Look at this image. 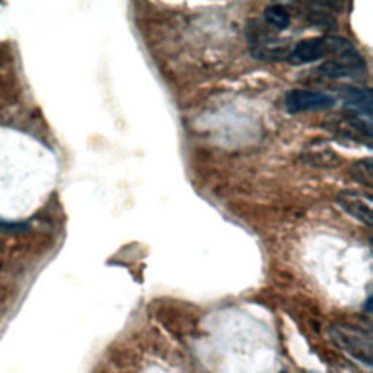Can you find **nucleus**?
Returning <instances> with one entry per match:
<instances>
[{
  "instance_id": "f257e3e1",
  "label": "nucleus",
  "mask_w": 373,
  "mask_h": 373,
  "mask_svg": "<svg viewBox=\"0 0 373 373\" xmlns=\"http://www.w3.org/2000/svg\"><path fill=\"white\" fill-rule=\"evenodd\" d=\"M325 41L334 58L321 64V75L331 79H360L367 75L366 61L353 43L342 37H327Z\"/></svg>"
},
{
  "instance_id": "f03ea898",
  "label": "nucleus",
  "mask_w": 373,
  "mask_h": 373,
  "mask_svg": "<svg viewBox=\"0 0 373 373\" xmlns=\"http://www.w3.org/2000/svg\"><path fill=\"white\" fill-rule=\"evenodd\" d=\"M331 340L340 347L343 352L364 363L366 366L372 364V335L363 329H359L352 325H332L329 328Z\"/></svg>"
},
{
  "instance_id": "7ed1b4c3",
  "label": "nucleus",
  "mask_w": 373,
  "mask_h": 373,
  "mask_svg": "<svg viewBox=\"0 0 373 373\" xmlns=\"http://www.w3.org/2000/svg\"><path fill=\"white\" fill-rule=\"evenodd\" d=\"M335 104L334 96L307 89H293L287 92L285 98V106L289 113H302V111H322L328 110Z\"/></svg>"
},
{
  "instance_id": "20e7f679",
  "label": "nucleus",
  "mask_w": 373,
  "mask_h": 373,
  "mask_svg": "<svg viewBox=\"0 0 373 373\" xmlns=\"http://www.w3.org/2000/svg\"><path fill=\"white\" fill-rule=\"evenodd\" d=\"M337 205L344 213L363 223L364 226L372 225V197L357 191H342L335 198Z\"/></svg>"
},
{
  "instance_id": "39448f33",
  "label": "nucleus",
  "mask_w": 373,
  "mask_h": 373,
  "mask_svg": "<svg viewBox=\"0 0 373 373\" xmlns=\"http://www.w3.org/2000/svg\"><path fill=\"white\" fill-rule=\"evenodd\" d=\"M328 53L325 39H307L295 44L289 53V61L293 64H310L321 60Z\"/></svg>"
},
{
  "instance_id": "423d86ee",
  "label": "nucleus",
  "mask_w": 373,
  "mask_h": 373,
  "mask_svg": "<svg viewBox=\"0 0 373 373\" xmlns=\"http://www.w3.org/2000/svg\"><path fill=\"white\" fill-rule=\"evenodd\" d=\"M303 160L317 168L337 166L338 158L325 143H311L303 152Z\"/></svg>"
},
{
  "instance_id": "0eeeda50",
  "label": "nucleus",
  "mask_w": 373,
  "mask_h": 373,
  "mask_svg": "<svg viewBox=\"0 0 373 373\" xmlns=\"http://www.w3.org/2000/svg\"><path fill=\"white\" fill-rule=\"evenodd\" d=\"M264 19L268 25H271L279 31H285L290 26V14L283 5H279V4L270 5L265 8Z\"/></svg>"
},
{
  "instance_id": "6e6552de",
  "label": "nucleus",
  "mask_w": 373,
  "mask_h": 373,
  "mask_svg": "<svg viewBox=\"0 0 373 373\" xmlns=\"http://www.w3.org/2000/svg\"><path fill=\"white\" fill-rule=\"evenodd\" d=\"M350 174L352 177L360 183L362 185H366V187H372L373 185V174H372V159L367 158V159H362L356 163L352 165L350 168Z\"/></svg>"
},
{
  "instance_id": "1a4fd4ad",
  "label": "nucleus",
  "mask_w": 373,
  "mask_h": 373,
  "mask_svg": "<svg viewBox=\"0 0 373 373\" xmlns=\"http://www.w3.org/2000/svg\"><path fill=\"white\" fill-rule=\"evenodd\" d=\"M28 229H29V225L25 222H11V220L0 218V230L14 233V232H25Z\"/></svg>"
},
{
  "instance_id": "9d476101",
  "label": "nucleus",
  "mask_w": 373,
  "mask_h": 373,
  "mask_svg": "<svg viewBox=\"0 0 373 373\" xmlns=\"http://www.w3.org/2000/svg\"><path fill=\"white\" fill-rule=\"evenodd\" d=\"M282 373H286V372H282Z\"/></svg>"
}]
</instances>
